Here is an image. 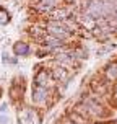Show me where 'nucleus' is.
I'll return each instance as SVG.
<instances>
[{"label": "nucleus", "instance_id": "obj_3", "mask_svg": "<svg viewBox=\"0 0 117 124\" xmlns=\"http://www.w3.org/2000/svg\"><path fill=\"white\" fill-rule=\"evenodd\" d=\"M28 51H29V47H28L25 43H16L15 44V52H16V54H23V56H25V54H28Z\"/></svg>", "mask_w": 117, "mask_h": 124}, {"label": "nucleus", "instance_id": "obj_5", "mask_svg": "<svg viewBox=\"0 0 117 124\" xmlns=\"http://www.w3.org/2000/svg\"><path fill=\"white\" fill-rule=\"evenodd\" d=\"M8 18H10V16H8V13H7L5 10H2V8H0V25H5L7 21H8Z\"/></svg>", "mask_w": 117, "mask_h": 124}, {"label": "nucleus", "instance_id": "obj_4", "mask_svg": "<svg viewBox=\"0 0 117 124\" xmlns=\"http://www.w3.org/2000/svg\"><path fill=\"white\" fill-rule=\"evenodd\" d=\"M107 78H117V64H112L111 67L107 69Z\"/></svg>", "mask_w": 117, "mask_h": 124}, {"label": "nucleus", "instance_id": "obj_2", "mask_svg": "<svg viewBox=\"0 0 117 124\" xmlns=\"http://www.w3.org/2000/svg\"><path fill=\"white\" fill-rule=\"evenodd\" d=\"M49 33L52 34V36H55L57 39H60V38H65L68 34V31L63 28V26L60 25H55V26H50L49 28Z\"/></svg>", "mask_w": 117, "mask_h": 124}, {"label": "nucleus", "instance_id": "obj_1", "mask_svg": "<svg viewBox=\"0 0 117 124\" xmlns=\"http://www.w3.org/2000/svg\"><path fill=\"white\" fill-rule=\"evenodd\" d=\"M46 96H47V90H46V87H39V85H36V88L33 90V100H34L36 103H41V101L46 100Z\"/></svg>", "mask_w": 117, "mask_h": 124}]
</instances>
